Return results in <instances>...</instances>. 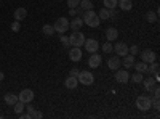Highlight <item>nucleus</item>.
Listing matches in <instances>:
<instances>
[{
  "label": "nucleus",
  "mask_w": 160,
  "mask_h": 119,
  "mask_svg": "<svg viewBox=\"0 0 160 119\" xmlns=\"http://www.w3.org/2000/svg\"><path fill=\"white\" fill-rule=\"evenodd\" d=\"M82 19H83V24L90 26V28H98V26H99V23H101V19H99V16H98V13H95L93 10H88V11H85Z\"/></svg>",
  "instance_id": "f257e3e1"
},
{
  "label": "nucleus",
  "mask_w": 160,
  "mask_h": 119,
  "mask_svg": "<svg viewBox=\"0 0 160 119\" xmlns=\"http://www.w3.org/2000/svg\"><path fill=\"white\" fill-rule=\"evenodd\" d=\"M69 44L72 47H82L85 44V35L80 31H72V34L69 35Z\"/></svg>",
  "instance_id": "f03ea898"
},
{
  "label": "nucleus",
  "mask_w": 160,
  "mask_h": 119,
  "mask_svg": "<svg viewBox=\"0 0 160 119\" xmlns=\"http://www.w3.org/2000/svg\"><path fill=\"white\" fill-rule=\"evenodd\" d=\"M136 108L141 110V111H149L152 108V100L146 95H141L136 98Z\"/></svg>",
  "instance_id": "7ed1b4c3"
},
{
  "label": "nucleus",
  "mask_w": 160,
  "mask_h": 119,
  "mask_svg": "<svg viewBox=\"0 0 160 119\" xmlns=\"http://www.w3.org/2000/svg\"><path fill=\"white\" fill-rule=\"evenodd\" d=\"M77 81L78 84H83V85H91L95 82V77L90 71H78V76H77Z\"/></svg>",
  "instance_id": "20e7f679"
},
{
  "label": "nucleus",
  "mask_w": 160,
  "mask_h": 119,
  "mask_svg": "<svg viewBox=\"0 0 160 119\" xmlns=\"http://www.w3.org/2000/svg\"><path fill=\"white\" fill-rule=\"evenodd\" d=\"M53 28H55V32H59V34H64L66 31H69V19L68 18H58L56 23L53 24Z\"/></svg>",
  "instance_id": "39448f33"
},
{
  "label": "nucleus",
  "mask_w": 160,
  "mask_h": 119,
  "mask_svg": "<svg viewBox=\"0 0 160 119\" xmlns=\"http://www.w3.org/2000/svg\"><path fill=\"white\" fill-rule=\"evenodd\" d=\"M115 81L118 84H127L130 81V74H128V69H117L115 71Z\"/></svg>",
  "instance_id": "423d86ee"
},
{
  "label": "nucleus",
  "mask_w": 160,
  "mask_h": 119,
  "mask_svg": "<svg viewBox=\"0 0 160 119\" xmlns=\"http://www.w3.org/2000/svg\"><path fill=\"white\" fill-rule=\"evenodd\" d=\"M18 100L22 101V103H31V101L34 100V92H32L31 89H24V90H21V94L18 95Z\"/></svg>",
  "instance_id": "0eeeda50"
},
{
  "label": "nucleus",
  "mask_w": 160,
  "mask_h": 119,
  "mask_svg": "<svg viewBox=\"0 0 160 119\" xmlns=\"http://www.w3.org/2000/svg\"><path fill=\"white\" fill-rule=\"evenodd\" d=\"M141 60L144 63L151 64L152 61L157 60V53H155V51H152V50H144V51H141Z\"/></svg>",
  "instance_id": "6e6552de"
},
{
  "label": "nucleus",
  "mask_w": 160,
  "mask_h": 119,
  "mask_svg": "<svg viewBox=\"0 0 160 119\" xmlns=\"http://www.w3.org/2000/svg\"><path fill=\"white\" fill-rule=\"evenodd\" d=\"M114 51L117 57H125L128 55V45L125 42H120V44H115L114 45Z\"/></svg>",
  "instance_id": "1a4fd4ad"
},
{
  "label": "nucleus",
  "mask_w": 160,
  "mask_h": 119,
  "mask_svg": "<svg viewBox=\"0 0 160 119\" xmlns=\"http://www.w3.org/2000/svg\"><path fill=\"white\" fill-rule=\"evenodd\" d=\"M85 48H87V51H90V53H95V51L99 48V44H98V41H95V39H85Z\"/></svg>",
  "instance_id": "9d476101"
},
{
  "label": "nucleus",
  "mask_w": 160,
  "mask_h": 119,
  "mask_svg": "<svg viewBox=\"0 0 160 119\" xmlns=\"http://www.w3.org/2000/svg\"><path fill=\"white\" fill-rule=\"evenodd\" d=\"M99 64H101V57L95 51V53H91V57H90V60H88V66L95 69V68H99Z\"/></svg>",
  "instance_id": "9b49d317"
},
{
  "label": "nucleus",
  "mask_w": 160,
  "mask_h": 119,
  "mask_svg": "<svg viewBox=\"0 0 160 119\" xmlns=\"http://www.w3.org/2000/svg\"><path fill=\"white\" fill-rule=\"evenodd\" d=\"M135 55H131V53H128V55H125L123 57V60H122V64L125 66V69H131L133 66H135Z\"/></svg>",
  "instance_id": "f8f14e48"
},
{
  "label": "nucleus",
  "mask_w": 160,
  "mask_h": 119,
  "mask_svg": "<svg viewBox=\"0 0 160 119\" xmlns=\"http://www.w3.org/2000/svg\"><path fill=\"white\" fill-rule=\"evenodd\" d=\"M120 64H122V60H120L118 57H111L109 61H108L109 69H112V71H117V69L120 68Z\"/></svg>",
  "instance_id": "ddd939ff"
},
{
  "label": "nucleus",
  "mask_w": 160,
  "mask_h": 119,
  "mask_svg": "<svg viewBox=\"0 0 160 119\" xmlns=\"http://www.w3.org/2000/svg\"><path fill=\"white\" fill-rule=\"evenodd\" d=\"M82 26H83V19L78 18V16H74L72 21L69 23V28H71L72 31H80V28H82Z\"/></svg>",
  "instance_id": "4468645a"
},
{
  "label": "nucleus",
  "mask_w": 160,
  "mask_h": 119,
  "mask_svg": "<svg viewBox=\"0 0 160 119\" xmlns=\"http://www.w3.org/2000/svg\"><path fill=\"white\" fill-rule=\"evenodd\" d=\"M69 58L72 60V61H80L82 60V50H80V47H74L71 51H69Z\"/></svg>",
  "instance_id": "2eb2a0df"
},
{
  "label": "nucleus",
  "mask_w": 160,
  "mask_h": 119,
  "mask_svg": "<svg viewBox=\"0 0 160 119\" xmlns=\"http://www.w3.org/2000/svg\"><path fill=\"white\" fill-rule=\"evenodd\" d=\"M158 69H160V66H158V63H157V60L155 61H152L151 63V66L148 68V73H152L154 74V79L158 82V79H160V76H158Z\"/></svg>",
  "instance_id": "dca6fc26"
},
{
  "label": "nucleus",
  "mask_w": 160,
  "mask_h": 119,
  "mask_svg": "<svg viewBox=\"0 0 160 119\" xmlns=\"http://www.w3.org/2000/svg\"><path fill=\"white\" fill-rule=\"evenodd\" d=\"M117 7H120L122 11H130L133 8V2L131 0H117Z\"/></svg>",
  "instance_id": "f3484780"
},
{
  "label": "nucleus",
  "mask_w": 160,
  "mask_h": 119,
  "mask_svg": "<svg viewBox=\"0 0 160 119\" xmlns=\"http://www.w3.org/2000/svg\"><path fill=\"white\" fill-rule=\"evenodd\" d=\"M117 37H118V31L115 28H109L108 31H106V39H108L109 42H114Z\"/></svg>",
  "instance_id": "a211bd4d"
},
{
  "label": "nucleus",
  "mask_w": 160,
  "mask_h": 119,
  "mask_svg": "<svg viewBox=\"0 0 160 119\" xmlns=\"http://www.w3.org/2000/svg\"><path fill=\"white\" fill-rule=\"evenodd\" d=\"M26 16H28V10L26 8H16L15 10V19L16 21H22Z\"/></svg>",
  "instance_id": "6ab92c4d"
},
{
  "label": "nucleus",
  "mask_w": 160,
  "mask_h": 119,
  "mask_svg": "<svg viewBox=\"0 0 160 119\" xmlns=\"http://www.w3.org/2000/svg\"><path fill=\"white\" fill-rule=\"evenodd\" d=\"M64 85L68 87V89H75L77 85H78V81H77V77H74V76H69L68 79L64 81Z\"/></svg>",
  "instance_id": "aec40b11"
},
{
  "label": "nucleus",
  "mask_w": 160,
  "mask_h": 119,
  "mask_svg": "<svg viewBox=\"0 0 160 119\" xmlns=\"http://www.w3.org/2000/svg\"><path fill=\"white\" fill-rule=\"evenodd\" d=\"M142 84H144V89H146V90H152V89L157 85V81H155L154 77H148L146 81L142 79Z\"/></svg>",
  "instance_id": "412c9836"
},
{
  "label": "nucleus",
  "mask_w": 160,
  "mask_h": 119,
  "mask_svg": "<svg viewBox=\"0 0 160 119\" xmlns=\"http://www.w3.org/2000/svg\"><path fill=\"white\" fill-rule=\"evenodd\" d=\"M133 68L136 69V73H141V74H144V73H148L149 64H148V63H144V61H141V63H135V66H133Z\"/></svg>",
  "instance_id": "4be33fe9"
},
{
  "label": "nucleus",
  "mask_w": 160,
  "mask_h": 119,
  "mask_svg": "<svg viewBox=\"0 0 160 119\" xmlns=\"http://www.w3.org/2000/svg\"><path fill=\"white\" fill-rule=\"evenodd\" d=\"M3 100H5L7 105H11V106H13V105L18 101V95H15V94H11V92H10V94H7V95L3 97Z\"/></svg>",
  "instance_id": "5701e85b"
},
{
  "label": "nucleus",
  "mask_w": 160,
  "mask_h": 119,
  "mask_svg": "<svg viewBox=\"0 0 160 119\" xmlns=\"http://www.w3.org/2000/svg\"><path fill=\"white\" fill-rule=\"evenodd\" d=\"M78 7L82 8L83 11H88V10H93V7H95V5H93L91 0H82V2L78 3Z\"/></svg>",
  "instance_id": "b1692460"
},
{
  "label": "nucleus",
  "mask_w": 160,
  "mask_h": 119,
  "mask_svg": "<svg viewBox=\"0 0 160 119\" xmlns=\"http://www.w3.org/2000/svg\"><path fill=\"white\" fill-rule=\"evenodd\" d=\"M146 19L149 23H155L158 19V11H149L148 15H146Z\"/></svg>",
  "instance_id": "393cba45"
},
{
  "label": "nucleus",
  "mask_w": 160,
  "mask_h": 119,
  "mask_svg": "<svg viewBox=\"0 0 160 119\" xmlns=\"http://www.w3.org/2000/svg\"><path fill=\"white\" fill-rule=\"evenodd\" d=\"M13 106H15V113H16V114H19V113H22V111H24L26 103H22V101H19V100H18L15 105H13Z\"/></svg>",
  "instance_id": "a878e982"
},
{
  "label": "nucleus",
  "mask_w": 160,
  "mask_h": 119,
  "mask_svg": "<svg viewBox=\"0 0 160 119\" xmlns=\"http://www.w3.org/2000/svg\"><path fill=\"white\" fill-rule=\"evenodd\" d=\"M102 3H104V8H108V10L117 8V0H102Z\"/></svg>",
  "instance_id": "bb28decb"
},
{
  "label": "nucleus",
  "mask_w": 160,
  "mask_h": 119,
  "mask_svg": "<svg viewBox=\"0 0 160 119\" xmlns=\"http://www.w3.org/2000/svg\"><path fill=\"white\" fill-rule=\"evenodd\" d=\"M42 31H43L45 35H53V34H55V28H53V26H50V24H45L43 28H42Z\"/></svg>",
  "instance_id": "cd10ccee"
},
{
  "label": "nucleus",
  "mask_w": 160,
  "mask_h": 119,
  "mask_svg": "<svg viewBox=\"0 0 160 119\" xmlns=\"http://www.w3.org/2000/svg\"><path fill=\"white\" fill-rule=\"evenodd\" d=\"M114 50V47H112V42H106V44H102V53H111V51Z\"/></svg>",
  "instance_id": "c85d7f7f"
},
{
  "label": "nucleus",
  "mask_w": 160,
  "mask_h": 119,
  "mask_svg": "<svg viewBox=\"0 0 160 119\" xmlns=\"http://www.w3.org/2000/svg\"><path fill=\"white\" fill-rule=\"evenodd\" d=\"M99 19H109V10L108 8H102V10H99Z\"/></svg>",
  "instance_id": "c756f323"
},
{
  "label": "nucleus",
  "mask_w": 160,
  "mask_h": 119,
  "mask_svg": "<svg viewBox=\"0 0 160 119\" xmlns=\"http://www.w3.org/2000/svg\"><path fill=\"white\" fill-rule=\"evenodd\" d=\"M130 79H131V81L133 82H142V74L141 73H135V74H133V76H130Z\"/></svg>",
  "instance_id": "7c9ffc66"
},
{
  "label": "nucleus",
  "mask_w": 160,
  "mask_h": 119,
  "mask_svg": "<svg viewBox=\"0 0 160 119\" xmlns=\"http://www.w3.org/2000/svg\"><path fill=\"white\" fill-rule=\"evenodd\" d=\"M19 29H21V21H16V19H15V21L11 23V31H13V32H18Z\"/></svg>",
  "instance_id": "2f4dec72"
},
{
  "label": "nucleus",
  "mask_w": 160,
  "mask_h": 119,
  "mask_svg": "<svg viewBox=\"0 0 160 119\" xmlns=\"http://www.w3.org/2000/svg\"><path fill=\"white\" fill-rule=\"evenodd\" d=\"M61 37H59V42L64 45V47H69L71 44H69V37H66V35H62V34H59Z\"/></svg>",
  "instance_id": "473e14b6"
},
{
  "label": "nucleus",
  "mask_w": 160,
  "mask_h": 119,
  "mask_svg": "<svg viewBox=\"0 0 160 119\" xmlns=\"http://www.w3.org/2000/svg\"><path fill=\"white\" fill-rule=\"evenodd\" d=\"M24 110H28V113L31 114V119H32V116H34V113H35V108L32 106L31 103H26V108H24Z\"/></svg>",
  "instance_id": "72a5a7b5"
},
{
  "label": "nucleus",
  "mask_w": 160,
  "mask_h": 119,
  "mask_svg": "<svg viewBox=\"0 0 160 119\" xmlns=\"http://www.w3.org/2000/svg\"><path fill=\"white\" fill-rule=\"evenodd\" d=\"M80 3V0H68V7L69 8H77Z\"/></svg>",
  "instance_id": "f704fd0d"
},
{
  "label": "nucleus",
  "mask_w": 160,
  "mask_h": 119,
  "mask_svg": "<svg viewBox=\"0 0 160 119\" xmlns=\"http://www.w3.org/2000/svg\"><path fill=\"white\" fill-rule=\"evenodd\" d=\"M160 97H154V100H152V108L154 110H158L160 108V100H158Z\"/></svg>",
  "instance_id": "c9c22d12"
},
{
  "label": "nucleus",
  "mask_w": 160,
  "mask_h": 119,
  "mask_svg": "<svg viewBox=\"0 0 160 119\" xmlns=\"http://www.w3.org/2000/svg\"><path fill=\"white\" fill-rule=\"evenodd\" d=\"M128 53L136 55V53H138V45H131V47H128Z\"/></svg>",
  "instance_id": "e433bc0d"
},
{
  "label": "nucleus",
  "mask_w": 160,
  "mask_h": 119,
  "mask_svg": "<svg viewBox=\"0 0 160 119\" xmlns=\"http://www.w3.org/2000/svg\"><path fill=\"white\" fill-rule=\"evenodd\" d=\"M117 11H115V8H112V10H109V19H117Z\"/></svg>",
  "instance_id": "4c0bfd02"
},
{
  "label": "nucleus",
  "mask_w": 160,
  "mask_h": 119,
  "mask_svg": "<svg viewBox=\"0 0 160 119\" xmlns=\"http://www.w3.org/2000/svg\"><path fill=\"white\" fill-rule=\"evenodd\" d=\"M19 117L21 119H31V114L29 113H19Z\"/></svg>",
  "instance_id": "58836bf2"
},
{
  "label": "nucleus",
  "mask_w": 160,
  "mask_h": 119,
  "mask_svg": "<svg viewBox=\"0 0 160 119\" xmlns=\"http://www.w3.org/2000/svg\"><path fill=\"white\" fill-rule=\"evenodd\" d=\"M34 117H37V119H42V117H43V114L40 113V111H35V113H34V116H32V119H34Z\"/></svg>",
  "instance_id": "ea45409f"
},
{
  "label": "nucleus",
  "mask_w": 160,
  "mask_h": 119,
  "mask_svg": "<svg viewBox=\"0 0 160 119\" xmlns=\"http://www.w3.org/2000/svg\"><path fill=\"white\" fill-rule=\"evenodd\" d=\"M69 15H71L72 18H74V16H77V11H75V8H71V10H69Z\"/></svg>",
  "instance_id": "a19ab883"
},
{
  "label": "nucleus",
  "mask_w": 160,
  "mask_h": 119,
  "mask_svg": "<svg viewBox=\"0 0 160 119\" xmlns=\"http://www.w3.org/2000/svg\"><path fill=\"white\" fill-rule=\"evenodd\" d=\"M69 76H74V77H77V76H78V71H77V69H71Z\"/></svg>",
  "instance_id": "79ce46f5"
},
{
  "label": "nucleus",
  "mask_w": 160,
  "mask_h": 119,
  "mask_svg": "<svg viewBox=\"0 0 160 119\" xmlns=\"http://www.w3.org/2000/svg\"><path fill=\"white\" fill-rule=\"evenodd\" d=\"M3 77H5V74H3L2 71H0V81H3Z\"/></svg>",
  "instance_id": "37998d69"
}]
</instances>
